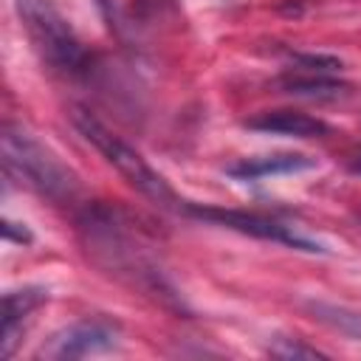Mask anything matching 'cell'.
<instances>
[{
  "mask_svg": "<svg viewBox=\"0 0 361 361\" xmlns=\"http://www.w3.org/2000/svg\"><path fill=\"white\" fill-rule=\"evenodd\" d=\"M116 347V327L99 319H82L54 333L42 347V358H85Z\"/></svg>",
  "mask_w": 361,
  "mask_h": 361,
  "instance_id": "obj_5",
  "label": "cell"
},
{
  "mask_svg": "<svg viewBox=\"0 0 361 361\" xmlns=\"http://www.w3.org/2000/svg\"><path fill=\"white\" fill-rule=\"evenodd\" d=\"M183 212L192 214V217H197V220H209V223L234 228L240 234H251V237H259V240L282 243V245H290V248H299V251H324L319 243L296 234L290 226H285L279 220H271V217H262V214H254V212L214 209V206H195V203H186Z\"/></svg>",
  "mask_w": 361,
  "mask_h": 361,
  "instance_id": "obj_4",
  "label": "cell"
},
{
  "mask_svg": "<svg viewBox=\"0 0 361 361\" xmlns=\"http://www.w3.org/2000/svg\"><path fill=\"white\" fill-rule=\"evenodd\" d=\"M282 87L288 93L296 96H310V99H336L341 93H347V85L327 76V73H316V71H302V73H290L282 79Z\"/></svg>",
  "mask_w": 361,
  "mask_h": 361,
  "instance_id": "obj_9",
  "label": "cell"
},
{
  "mask_svg": "<svg viewBox=\"0 0 361 361\" xmlns=\"http://www.w3.org/2000/svg\"><path fill=\"white\" fill-rule=\"evenodd\" d=\"M274 355H282V358H316V355H322L319 350H313V347H302V344H290V338H282V344H276L274 350H271Z\"/></svg>",
  "mask_w": 361,
  "mask_h": 361,
  "instance_id": "obj_10",
  "label": "cell"
},
{
  "mask_svg": "<svg viewBox=\"0 0 361 361\" xmlns=\"http://www.w3.org/2000/svg\"><path fill=\"white\" fill-rule=\"evenodd\" d=\"M71 121H73V127L79 130V135H82L87 144H93V147L104 155V161H107L110 166H116V172H118L133 189H138V192H141L144 197H149L155 206L183 212L186 200L178 197V192L166 183V178L158 175L127 141H121L113 130H107L90 110L73 107V110H71Z\"/></svg>",
  "mask_w": 361,
  "mask_h": 361,
  "instance_id": "obj_1",
  "label": "cell"
},
{
  "mask_svg": "<svg viewBox=\"0 0 361 361\" xmlns=\"http://www.w3.org/2000/svg\"><path fill=\"white\" fill-rule=\"evenodd\" d=\"M14 3L28 39L45 65L65 73H76L85 68L87 54L76 39L73 28L68 25V20L59 14V8L51 0H14Z\"/></svg>",
  "mask_w": 361,
  "mask_h": 361,
  "instance_id": "obj_3",
  "label": "cell"
},
{
  "mask_svg": "<svg viewBox=\"0 0 361 361\" xmlns=\"http://www.w3.org/2000/svg\"><path fill=\"white\" fill-rule=\"evenodd\" d=\"M3 164L25 186L56 203L73 200V195L79 192V178L73 175V169L23 127H3Z\"/></svg>",
  "mask_w": 361,
  "mask_h": 361,
  "instance_id": "obj_2",
  "label": "cell"
},
{
  "mask_svg": "<svg viewBox=\"0 0 361 361\" xmlns=\"http://www.w3.org/2000/svg\"><path fill=\"white\" fill-rule=\"evenodd\" d=\"M48 299L42 288H20L3 293V347L0 358H8L17 344V333L23 330V322Z\"/></svg>",
  "mask_w": 361,
  "mask_h": 361,
  "instance_id": "obj_7",
  "label": "cell"
},
{
  "mask_svg": "<svg viewBox=\"0 0 361 361\" xmlns=\"http://www.w3.org/2000/svg\"><path fill=\"white\" fill-rule=\"evenodd\" d=\"M347 169H350L353 175H361V149H355V152L347 158Z\"/></svg>",
  "mask_w": 361,
  "mask_h": 361,
  "instance_id": "obj_12",
  "label": "cell"
},
{
  "mask_svg": "<svg viewBox=\"0 0 361 361\" xmlns=\"http://www.w3.org/2000/svg\"><path fill=\"white\" fill-rule=\"evenodd\" d=\"M245 127L259 133H274V135H293V138H322L330 133V127L322 118L299 110H262L245 118Z\"/></svg>",
  "mask_w": 361,
  "mask_h": 361,
  "instance_id": "obj_6",
  "label": "cell"
},
{
  "mask_svg": "<svg viewBox=\"0 0 361 361\" xmlns=\"http://www.w3.org/2000/svg\"><path fill=\"white\" fill-rule=\"evenodd\" d=\"M316 158L302 155V152H274V155H254L231 164L226 172L237 180H254V178H268V175H290V172H305L313 169Z\"/></svg>",
  "mask_w": 361,
  "mask_h": 361,
  "instance_id": "obj_8",
  "label": "cell"
},
{
  "mask_svg": "<svg viewBox=\"0 0 361 361\" xmlns=\"http://www.w3.org/2000/svg\"><path fill=\"white\" fill-rule=\"evenodd\" d=\"M17 223H11V220H3V234H6V240H17V243H31V234H28V228H14Z\"/></svg>",
  "mask_w": 361,
  "mask_h": 361,
  "instance_id": "obj_11",
  "label": "cell"
}]
</instances>
